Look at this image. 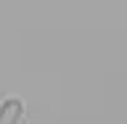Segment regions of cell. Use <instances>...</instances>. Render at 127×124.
<instances>
[{"label": "cell", "mask_w": 127, "mask_h": 124, "mask_svg": "<svg viewBox=\"0 0 127 124\" xmlns=\"http://www.w3.org/2000/svg\"><path fill=\"white\" fill-rule=\"evenodd\" d=\"M24 103L19 98H5L0 100V124H21L24 122Z\"/></svg>", "instance_id": "6da1fadb"}]
</instances>
